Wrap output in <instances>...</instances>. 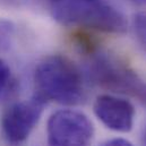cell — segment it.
<instances>
[{
	"label": "cell",
	"mask_w": 146,
	"mask_h": 146,
	"mask_svg": "<svg viewBox=\"0 0 146 146\" xmlns=\"http://www.w3.org/2000/svg\"><path fill=\"white\" fill-rule=\"evenodd\" d=\"M35 94L43 101L76 106L85 95L82 72L69 58L52 54L38 62L34 70Z\"/></svg>",
	"instance_id": "6da1fadb"
},
{
	"label": "cell",
	"mask_w": 146,
	"mask_h": 146,
	"mask_svg": "<svg viewBox=\"0 0 146 146\" xmlns=\"http://www.w3.org/2000/svg\"><path fill=\"white\" fill-rule=\"evenodd\" d=\"M52 17L65 26L120 34L127 30L125 16L107 0H49Z\"/></svg>",
	"instance_id": "7a4b0ae2"
},
{
	"label": "cell",
	"mask_w": 146,
	"mask_h": 146,
	"mask_svg": "<svg viewBox=\"0 0 146 146\" xmlns=\"http://www.w3.org/2000/svg\"><path fill=\"white\" fill-rule=\"evenodd\" d=\"M92 80L114 93L139 96L145 84L125 62L107 52H94L88 67Z\"/></svg>",
	"instance_id": "3957f363"
},
{
	"label": "cell",
	"mask_w": 146,
	"mask_h": 146,
	"mask_svg": "<svg viewBox=\"0 0 146 146\" xmlns=\"http://www.w3.org/2000/svg\"><path fill=\"white\" fill-rule=\"evenodd\" d=\"M94 127L86 114L76 110H59L46 123L49 146H91Z\"/></svg>",
	"instance_id": "277c9868"
},
{
	"label": "cell",
	"mask_w": 146,
	"mask_h": 146,
	"mask_svg": "<svg viewBox=\"0 0 146 146\" xmlns=\"http://www.w3.org/2000/svg\"><path fill=\"white\" fill-rule=\"evenodd\" d=\"M45 103V101L34 95L29 101L16 102L5 110L1 127L8 144L21 145L29 138L42 115Z\"/></svg>",
	"instance_id": "5b68a950"
},
{
	"label": "cell",
	"mask_w": 146,
	"mask_h": 146,
	"mask_svg": "<svg viewBox=\"0 0 146 146\" xmlns=\"http://www.w3.org/2000/svg\"><path fill=\"white\" fill-rule=\"evenodd\" d=\"M93 111L96 118L111 130L128 133L133 129L135 108L126 99L101 94L94 101Z\"/></svg>",
	"instance_id": "8992f818"
},
{
	"label": "cell",
	"mask_w": 146,
	"mask_h": 146,
	"mask_svg": "<svg viewBox=\"0 0 146 146\" xmlns=\"http://www.w3.org/2000/svg\"><path fill=\"white\" fill-rule=\"evenodd\" d=\"M13 75L8 64L0 59V98L6 95L13 88Z\"/></svg>",
	"instance_id": "52a82bcc"
},
{
	"label": "cell",
	"mask_w": 146,
	"mask_h": 146,
	"mask_svg": "<svg viewBox=\"0 0 146 146\" xmlns=\"http://www.w3.org/2000/svg\"><path fill=\"white\" fill-rule=\"evenodd\" d=\"M134 30L137 40L146 50V13H138L134 17Z\"/></svg>",
	"instance_id": "ba28073f"
},
{
	"label": "cell",
	"mask_w": 146,
	"mask_h": 146,
	"mask_svg": "<svg viewBox=\"0 0 146 146\" xmlns=\"http://www.w3.org/2000/svg\"><path fill=\"white\" fill-rule=\"evenodd\" d=\"M14 24L7 19H0V45L3 44L14 32Z\"/></svg>",
	"instance_id": "9c48e42d"
},
{
	"label": "cell",
	"mask_w": 146,
	"mask_h": 146,
	"mask_svg": "<svg viewBox=\"0 0 146 146\" xmlns=\"http://www.w3.org/2000/svg\"><path fill=\"white\" fill-rule=\"evenodd\" d=\"M99 146H134L129 141L125 139V138H113L109 139L104 143H102Z\"/></svg>",
	"instance_id": "30bf717a"
},
{
	"label": "cell",
	"mask_w": 146,
	"mask_h": 146,
	"mask_svg": "<svg viewBox=\"0 0 146 146\" xmlns=\"http://www.w3.org/2000/svg\"><path fill=\"white\" fill-rule=\"evenodd\" d=\"M138 99L144 103V106H146V85H145V87L143 88V91L141 92V94H139Z\"/></svg>",
	"instance_id": "8fae6325"
},
{
	"label": "cell",
	"mask_w": 146,
	"mask_h": 146,
	"mask_svg": "<svg viewBox=\"0 0 146 146\" xmlns=\"http://www.w3.org/2000/svg\"><path fill=\"white\" fill-rule=\"evenodd\" d=\"M126 1L135 3V5H146V0H126Z\"/></svg>",
	"instance_id": "7c38bea8"
},
{
	"label": "cell",
	"mask_w": 146,
	"mask_h": 146,
	"mask_svg": "<svg viewBox=\"0 0 146 146\" xmlns=\"http://www.w3.org/2000/svg\"><path fill=\"white\" fill-rule=\"evenodd\" d=\"M145 144H146V134H145Z\"/></svg>",
	"instance_id": "4fadbf2b"
}]
</instances>
